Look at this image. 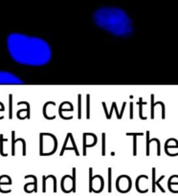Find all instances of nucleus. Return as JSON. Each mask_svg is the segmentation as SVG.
<instances>
[{"instance_id":"3","label":"nucleus","mask_w":178,"mask_h":196,"mask_svg":"<svg viewBox=\"0 0 178 196\" xmlns=\"http://www.w3.org/2000/svg\"><path fill=\"white\" fill-rule=\"evenodd\" d=\"M23 83V80L13 73L9 71H0V85H17Z\"/></svg>"},{"instance_id":"2","label":"nucleus","mask_w":178,"mask_h":196,"mask_svg":"<svg viewBox=\"0 0 178 196\" xmlns=\"http://www.w3.org/2000/svg\"><path fill=\"white\" fill-rule=\"evenodd\" d=\"M93 21L100 29L118 37L132 35L133 21L126 11L117 7H102L93 13Z\"/></svg>"},{"instance_id":"1","label":"nucleus","mask_w":178,"mask_h":196,"mask_svg":"<svg viewBox=\"0 0 178 196\" xmlns=\"http://www.w3.org/2000/svg\"><path fill=\"white\" fill-rule=\"evenodd\" d=\"M7 51L16 63L25 66L39 67L52 60V49L49 43L38 36L13 33L7 36Z\"/></svg>"}]
</instances>
